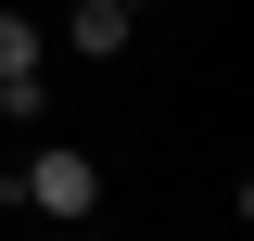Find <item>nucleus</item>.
<instances>
[{"mask_svg": "<svg viewBox=\"0 0 254 241\" xmlns=\"http://www.w3.org/2000/svg\"><path fill=\"white\" fill-rule=\"evenodd\" d=\"M0 203H26L38 229H76V216H102V152L89 140H38L13 178H0Z\"/></svg>", "mask_w": 254, "mask_h": 241, "instance_id": "nucleus-1", "label": "nucleus"}, {"mask_svg": "<svg viewBox=\"0 0 254 241\" xmlns=\"http://www.w3.org/2000/svg\"><path fill=\"white\" fill-rule=\"evenodd\" d=\"M127 38H140L127 0H76V13H64V51H76V63H127Z\"/></svg>", "mask_w": 254, "mask_h": 241, "instance_id": "nucleus-2", "label": "nucleus"}, {"mask_svg": "<svg viewBox=\"0 0 254 241\" xmlns=\"http://www.w3.org/2000/svg\"><path fill=\"white\" fill-rule=\"evenodd\" d=\"M38 51H51V38H38V13H26V0H0V89H26Z\"/></svg>", "mask_w": 254, "mask_h": 241, "instance_id": "nucleus-3", "label": "nucleus"}, {"mask_svg": "<svg viewBox=\"0 0 254 241\" xmlns=\"http://www.w3.org/2000/svg\"><path fill=\"white\" fill-rule=\"evenodd\" d=\"M127 13H153V0H127Z\"/></svg>", "mask_w": 254, "mask_h": 241, "instance_id": "nucleus-4", "label": "nucleus"}]
</instances>
